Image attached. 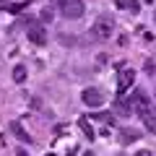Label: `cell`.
<instances>
[{"instance_id":"6","label":"cell","mask_w":156,"mask_h":156,"mask_svg":"<svg viewBox=\"0 0 156 156\" xmlns=\"http://www.w3.org/2000/svg\"><path fill=\"white\" fill-rule=\"evenodd\" d=\"M29 39H31L34 44H44L47 42L44 26H42V23H31V26H29Z\"/></svg>"},{"instance_id":"10","label":"cell","mask_w":156,"mask_h":156,"mask_svg":"<svg viewBox=\"0 0 156 156\" xmlns=\"http://www.w3.org/2000/svg\"><path fill=\"white\" fill-rule=\"evenodd\" d=\"M138 138H140V133H138V130H133V128H125L122 133H120V143H125V146H128V143H135Z\"/></svg>"},{"instance_id":"7","label":"cell","mask_w":156,"mask_h":156,"mask_svg":"<svg viewBox=\"0 0 156 156\" xmlns=\"http://www.w3.org/2000/svg\"><path fill=\"white\" fill-rule=\"evenodd\" d=\"M140 120H143V125H146V130H148V133H156V107H151L148 112H143V115H140Z\"/></svg>"},{"instance_id":"12","label":"cell","mask_w":156,"mask_h":156,"mask_svg":"<svg viewBox=\"0 0 156 156\" xmlns=\"http://www.w3.org/2000/svg\"><path fill=\"white\" fill-rule=\"evenodd\" d=\"M13 81H16V83H23V81H26V65H13Z\"/></svg>"},{"instance_id":"13","label":"cell","mask_w":156,"mask_h":156,"mask_svg":"<svg viewBox=\"0 0 156 156\" xmlns=\"http://www.w3.org/2000/svg\"><path fill=\"white\" fill-rule=\"evenodd\" d=\"M94 117H96V120H101V122H107V125H115V120H112L107 112H99V115H94Z\"/></svg>"},{"instance_id":"11","label":"cell","mask_w":156,"mask_h":156,"mask_svg":"<svg viewBox=\"0 0 156 156\" xmlns=\"http://www.w3.org/2000/svg\"><path fill=\"white\" fill-rule=\"evenodd\" d=\"M78 128L83 130V135H86V138H96L94 128H91V122H89V117H78Z\"/></svg>"},{"instance_id":"4","label":"cell","mask_w":156,"mask_h":156,"mask_svg":"<svg viewBox=\"0 0 156 156\" xmlns=\"http://www.w3.org/2000/svg\"><path fill=\"white\" fill-rule=\"evenodd\" d=\"M133 83H135V70L133 68H125V70L120 73V78H117V99H122Z\"/></svg>"},{"instance_id":"14","label":"cell","mask_w":156,"mask_h":156,"mask_svg":"<svg viewBox=\"0 0 156 156\" xmlns=\"http://www.w3.org/2000/svg\"><path fill=\"white\" fill-rule=\"evenodd\" d=\"M42 21H52V8H42Z\"/></svg>"},{"instance_id":"15","label":"cell","mask_w":156,"mask_h":156,"mask_svg":"<svg viewBox=\"0 0 156 156\" xmlns=\"http://www.w3.org/2000/svg\"><path fill=\"white\" fill-rule=\"evenodd\" d=\"M135 156H151V151H138Z\"/></svg>"},{"instance_id":"8","label":"cell","mask_w":156,"mask_h":156,"mask_svg":"<svg viewBox=\"0 0 156 156\" xmlns=\"http://www.w3.org/2000/svg\"><path fill=\"white\" fill-rule=\"evenodd\" d=\"M11 133L16 135L21 143H34V138L26 133V130H23V125H21V122H11Z\"/></svg>"},{"instance_id":"16","label":"cell","mask_w":156,"mask_h":156,"mask_svg":"<svg viewBox=\"0 0 156 156\" xmlns=\"http://www.w3.org/2000/svg\"><path fill=\"white\" fill-rule=\"evenodd\" d=\"M83 156H96V154H94V151H86V154H83Z\"/></svg>"},{"instance_id":"1","label":"cell","mask_w":156,"mask_h":156,"mask_svg":"<svg viewBox=\"0 0 156 156\" xmlns=\"http://www.w3.org/2000/svg\"><path fill=\"white\" fill-rule=\"evenodd\" d=\"M112 31H115V21H112V16H99L94 21V26H91V37L99 39V42H107V39L112 37Z\"/></svg>"},{"instance_id":"3","label":"cell","mask_w":156,"mask_h":156,"mask_svg":"<svg viewBox=\"0 0 156 156\" xmlns=\"http://www.w3.org/2000/svg\"><path fill=\"white\" fill-rule=\"evenodd\" d=\"M125 101H128V104H130V109H133L135 112V115H143V112H148L151 109V99H148V94H146V91H133V94H130V99H125Z\"/></svg>"},{"instance_id":"9","label":"cell","mask_w":156,"mask_h":156,"mask_svg":"<svg viewBox=\"0 0 156 156\" xmlns=\"http://www.w3.org/2000/svg\"><path fill=\"white\" fill-rule=\"evenodd\" d=\"M115 5L120 8V11H128V13H138L140 11L138 0H115Z\"/></svg>"},{"instance_id":"17","label":"cell","mask_w":156,"mask_h":156,"mask_svg":"<svg viewBox=\"0 0 156 156\" xmlns=\"http://www.w3.org/2000/svg\"><path fill=\"white\" fill-rule=\"evenodd\" d=\"M154 21H156V11H154Z\"/></svg>"},{"instance_id":"2","label":"cell","mask_w":156,"mask_h":156,"mask_svg":"<svg viewBox=\"0 0 156 156\" xmlns=\"http://www.w3.org/2000/svg\"><path fill=\"white\" fill-rule=\"evenodd\" d=\"M57 11H60V16L62 18H81L83 16V11H86V5H83V0H57Z\"/></svg>"},{"instance_id":"5","label":"cell","mask_w":156,"mask_h":156,"mask_svg":"<svg viewBox=\"0 0 156 156\" xmlns=\"http://www.w3.org/2000/svg\"><path fill=\"white\" fill-rule=\"evenodd\" d=\"M81 99H83L86 107H101V104H104V94H101V89H94V86H89V89L81 94Z\"/></svg>"}]
</instances>
